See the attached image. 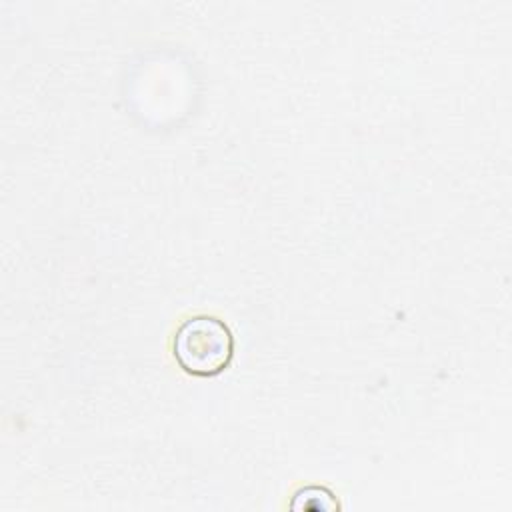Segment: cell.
<instances>
[{
    "label": "cell",
    "mask_w": 512,
    "mask_h": 512,
    "mask_svg": "<svg viewBox=\"0 0 512 512\" xmlns=\"http://www.w3.org/2000/svg\"><path fill=\"white\" fill-rule=\"evenodd\" d=\"M322 490H324V486H306V488H300L298 492L302 494V496H306V500H310V508H314V510H332V508H340V504H338V500L334 498V494H332V490H326L324 494H322Z\"/></svg>",
    "instance_id": "obj_2"
},
{
    "label": "cell",
    "mask_w": 512,
    "mask_h": 512,
    "mask_svg": "<svg viewBox=\"0 0 512 512\" xmlns=\"http://www.w3.org/2000/svg\"><path fill=\"white\" fill-rule=\"evenodd\" d=\"M236 340L230 326L212 314L186 318L172 336V356L182 372L196 378L222 374L234 358Z\"/></svg>",
    "instance_id": "obj_1"
}]
</instances>
